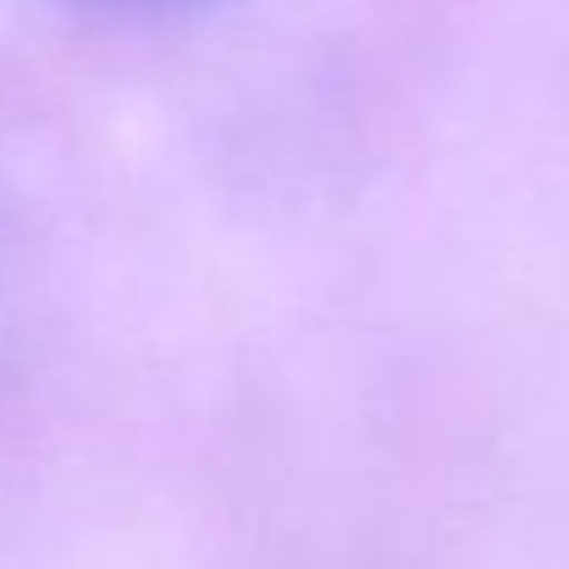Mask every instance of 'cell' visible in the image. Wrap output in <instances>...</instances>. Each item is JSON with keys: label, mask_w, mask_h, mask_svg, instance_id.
I'll return each mask as SVG.
<instances>
[{"label": "cell", "mask_w": 569, "mask_h": 569, "mask_svg": "<svg viewBox=\"0 0 569 569\" xmlns=\"http://www.w3.org/2000/svg\"><path fill=\"white\" fill-rule=\"evenodd\" d=\"M56 6L83 11V17H106V22H178V17L216 11L227 0H56Z\"/></svg>", "instance_id": "1"}]
</instances>
